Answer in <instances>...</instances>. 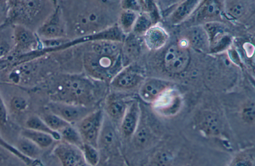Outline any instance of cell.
<instances>
[{"mask_svg": "<svg viewBox=\"0 0 255 166\" xmlns=\"http://www.w3.org/2000/svg\"><path fill=\"white\" fill-rule=\"evenodd\" d=\"M78 166H90L88 164H87L86 163H85L84 161L82 162Z\"/></svg>", "mask_w": 255, "mask_h": 166, "instance_id": "obj_42", "label": "cell"}, {"mask_svg": "<svg viewBox=\"0 0 255 166\" xmlns=\"http://www.w3.org/2000/svg\"><path fill=\"white\" fill-rule=\"evenodd\" d=\"M7 21L25 27L34 32L54 10L53 1L8 0Z\"/></svg>", "mask_w": 255, "mask_h": 166, "instance_id": "obj_1", "label": "cell"}, {"mask_svg": "<svg viewBox=\"0 0 255 166\" xmlns=\"http://www.w3.org/2000/svg\"><path fill=\"white\" fill-rule=\"evenodd\" d=\"M128 105V104L119 97L111 96L105 103V108L107 117L112 121L121 122Z\"/></svg>", "mask_w": 255, "mask_h": 166, "instance_id": "obj_14", "label": "cell"}, {"mask_svg": "<svg viewBox=\"0 0 255 166\" xmlns=\"http://www.w3.org/2000/svg\"><path fill=\"white\" fill-rule=\"evenodd\" d=\"M85 163L90 166H97L100 160L98 148L88 144L83 143L80 149Z\"/></svg>", "mask_w": 255, "mask_h": 166, "instance_id": "obj_30", "label": "cell"}, {"mask_svg": "<svg viewBox=\"0 0 255 166\" xmlns=\"http://www.w3.org/2000/svg\"><path fill=\"white\" fill-rule=\"evenodd\" d=\"M135 147L140 150L147 148L151 144L152 134L149 127L145 124L139 123L132 136Z\"/></svg>", "mask_w": 255, "mask_h": 166, "instance_id": "obj_21", "label": "cell"}, {"mask_svg": "<svg viewBox=\"0 0 255 166\" xmlns=\"http://www.w3.org/2000/svg\"><path fill=\"white\" fill-rule=\"evenodd\" d=\"M188 39L195 47L203 48L205 46L207 41V36L205 31L200 27L192 29L188 33Z\"/></svg>", "mask_w": 255, "mask_h": 166, "instance_id": "obj_31", "label": "cell"}, {"mask_svg": "<svg viewBox=\"0 0 255 166\" xmlns=\"http://www.w3.org/2000/svg\"><path fill=\"white\" fill-rule=\"evenodd\" d=\"M66 23L60 7L56 6L54 10L36 33L41 40L63 38L66 32Z\"/></svg>", "mask_w": 255, "mask_h": 166, "instance_id": "obj_7", "label": "cell"}, {"mask_svg": "<svg viewBox=\"0 0 255 166\" xmlns=\"http://www.w3.org/2000/svg\"><path fill=\"white\" fill-rule=\"evenodd\" d=\"M12 161L9 159L7 160V158L1 156L0 154V166H21V164Z\"/></svg>", "mask_w": 255, "mask_h": 166, "instance_id": "obj_40", "label": "cell"}, {"mask_svg": "<svg viewBox=\"0 0 255 166\" xmlns=\"http://www.w3.org/2000/svg\"><path fill=\"white\" fill-rule=\"evenodd\" d=\"M137 0H124L122 1V6L124 9L133 10L136 12L140 8V3Z\"/></svg>", "mask_w": 255, "mask_h": 166, "instance_id": "obj_39", "label": "cell"}, {"mask_svg": "<svg viewBox=\"0 0 255 166\" xmlns=\"http://www.w3.org/2000/svg\"><path fill=\"white\" fill-rule=\"evenodd\" d=\"M51 92L52 101L88 106L94 99V86L87 79L70 76L57 82Z\"/></svg>", "mask_w": 255, "mask_h": 166, "instance_id": "obj_3", "label": "cell"}, {"mask_svg": "<svg viewBox=\"0 0 255 166\" xmlns=\"http://www.w3.org/2000/svg\"><path fill=\"white\" fill-rule=\"evenodd\" d=\"M11 65V62L8 57L0 59V74L8 68Z\"/></svg>", "mask_w": 255, "mask_h": 166, "instance_id": "obj_41", "label": "cell"}, {"mask_svg": "<svg viewBox=\"0 0 255 166\" xmlns=\"http://www.w3.org/2000/svg\"><path fill=\"white\" fill-rule=\"evenodd\" d=\"M254 102H249L246 104L242 111V118L247 124H254L255 118Z\"/></svg>", "mask_w": 255, "mask_h": 166, "instance_id": "obj_37", "label": "cell"}, {"mask_svg": "<svg viewBox=\"0 0 255 166\" xmlns=\"http://www.w3.org/2000/svg\"><path fill=\"white\" fill-rule=\"evenodd\" d=\"M0 146L3 149L9 152L10 154L16 157L22 162H23L27 166H31L33 164L34 160L29 159L22 155L13 145L5 140L2 137L0 132Z\"/></svg>", "mask_w": 255, "mask_h": 166, "instance_id": "obj_34", "label": "cell"}, {"mask_svg": "<svg viewBox=\"0 0 255 166\" xmlns=\"http://www.w3.org/2000/svg\"><path fill=\"white\" fill-rule=\"evenodd\" d=\"M144 35L146 46L152 50L161 48L167 40L166 32L159 26H151Z\"/></svg>", "mask_w": 255, "mask_h": 166, "instance_id": "obj_16", "label": "cell"}, {"mask_svg": "<svg viewBox=\"0 0 255 166\" xmlns=\"http://www.w3.org/2000/svg\"><path fill=\"white\" fill-rule=\"evenodd\" d=\"M42 50L41 39L36 32L23 26L14 25V47L8 56L12 64L18 57Z\"/></svg>", "mask_w": 255, "mask_h": 166, "instance_id": "obj_4", "label": "cell"}, {"mask_svg": "<svg viewBox=\"0 0 255 166\" xmlns=\"http://www.w3.org/2000/svg\"><path fill=\"white\" fill-rule=\"evenodd\" d=\"M53 153L62 166H78L84 161L79 148L63 141L55 147Z\"/></svg>", "mask_w": 255, "mask_h": 166, "instance_id": "obj_9", "label": "cell"}, {"mask_svg": "<svg viewBox=\"0 0 255 166\" xmlns=\"http://www.w3.org/2000/svg\"><path fill=\"white\" fill-rule=\"evenodd\" d=\"M199 2L198 0H186L180 4L172 15V20L178 22L186 18L194 10Z\"/></svg>", "mask_w": 255, "mask_h": 166, "instance_id": "obj_28", "label": "cell"}, {"mask_svg": "<svg viewBox=\"0 0 255 166\" xmlns=\"http://www.w3.org/2000/svg\"><path fill=\"white\" fill-rule=\"evenodd\" d=\"M169 83L157 78H149L143 81L139 89V95L147 103L155 102L166 90Z\"/></svg>", "mask_w": 255, "mask_h": 166, "instance_id": "obj_10", "label": "cell"}, {"mask_svg": "<svg viewBox=\"0 0 255 166\" xmlns=\"http://www.w3.org/2000/svg\"><path fill=\"white\" fill-rule=\"evenodd\" d=\"M189 60L187 49L179 45H172L166 51L164 56V64L166 70L177 73L183 71Z\"/></svg>", "mask_w": 255, "mask_h": 166, "instance_id": "obj_8", "label": "cell"}, {"mask_svg": "<svg viewBox=\"0 0 255 166\" xmlns=\"http://www.w3.org/2000/svg\"><path fill=\"white\" fill-rule=\"evenodd\" d=\"M28 99L25 95L21 92H16L10 96L7 109L8 111L9 110L14 114L21 113L26 110L28 107Z\"/></svg>", "mask_w": 255, "mask_h": 166, "instance_id": "obj_26", "label": "cell"}, {"mask_svg": "<svg viewBox=\"0 0 255 166\" xmlns=\"http://www.w3.org/2000/svg\"><path fill=\"white\" fill-rule=\"evenodd\" d=\"M113 121L108 117L104 118L100 132L98 148H107L115 142L116 132Z\"/></svg>", "mask_w": 255, "mask_h": 166, "instance_id": "obj_17", "label": "cell"}, {"mask_svg": "<svg viewBox=\"0 0 255 166\" xmlns=\"http://www.w3.org/2000/svg\"><path fill=\"white\" fill-rule=\"evenodd\" d=\"M14 147L24 156L31 160H37L39 157L41 149L26 138L20 136Z\"/></svg>", "mask_w": 255, "mask_h": 166, "instance_id": "obj_22", "label": "cell"}, {"mask_svg": "<svg viewBox=\"0 0 255 166\" xmlns=\"http://www.w3.org/2000/svg\"><path fill=\"white\" fill-rule=\"evenodd\" d=\"M14 47V25L6 21L0 26V59L8 56Z\"/></svg>", "mask_w": 255, "mask_h": 166, "instance_id": "obj_15", "label": "cell"}, {"mask_svg": "<svg viewBox=\"0 0 255 166\" xmlns=\"http://www.w3.org/2000/svg\"><path fill=\"white\" fill-rule=\"evenodd\" d=\"M25 128L48 134L56 141L61 140L59 133L51 129L39 115L32 114L28 116L25 122Z\"/></svg>", "mask_w": 255, "mask_h": 166, "instance_id": "obj_20", "label": "cell"}, {"mask_svg": "<svg viewBox=\"0 0 255 166\" xmlns=\"http://www.w3.org/2000/svg\"><path fill=\"white\" fill-rule=\"evenodd\" d=\"M176 156L174 153L166 148L156 151L151 158V166H172Z\"/></svg>", "mask_w": 255, "mask_h": 166, "instance_id": "obj_24", "label": "cell"}, {"mask_svg": "<svg viewBox=\"0 0 255 166\" xmlns=\"http://www.w3.org/2000/svg\"><path fill=\"white\" fill-rule=\"evenodd\" d=\"M20 136L30 140L41 149L49 147L55 141L53 137L48 134L26 128L21 130Z\"/></svg>", "mask_w": 255, "mask_h": 166, "instance_id": "obj_18", "label": "cell"}, {"mask_svg": "<svg viewBox=\"0 0 255 166\" xmlns=\"http://www.w3.org/2000/svg\"><path fill=\"white\" fill-rule=\"evenodd\" d=\"M151 27V20L145 13L138 14L133 27L132 31L135 35L144 34Z\"/></svg>", "mask_w": 255, "mask_h": 166, "instance_id": "obj_32", "label": "cell"}, {"mask_svg": "<svg viewBox=\"0 0 255 166\" xmlns=\"http://www.w3.org/2000/svg\"><path fill=\"white\" fill-rule=\"evenodd\" d=\"M9 128L8 112L0 93V132H6Z\"/></svg>", "mask_w": 255, "mask_h": 166, "instance_id": "obj_36", "label": "cell"}, {"mask_svg": "<svg viewBox=\"0 0 255 166\" xmlns=\"http://www.w3.org/2000/svg\"><path fill=\"white\" fill-rule=\"evenodd\" d=\"M140 118V109L138 103L130 102L120 122L121 131L125 137H132L138 125Z\"/></svg>", "mask_w": 255, "mask_h": 166, "instance_id": "obj_11", "label": "cell"}, {"mask_svg": "<svg viewBox=\"0 0 255 166\" xmlns=\"http://www.w3.org/2000/svg\"><path fill=\"white\" fill-rule=\"evenodd\" d=\"M59 134L62 141L75 146L80 149L84 143L79 131L73 125H68L59 132Z\"/></svg>", "mask_w": 255, "mask_h": 166, "instance_id": "obj_25", "label": "cell"}, {"mask_svg": "<svg viewBox=\"0 0 255 166\" xmlns=\"http://www.w3.org/2000/svg\"><path fill=\"white\" fill-rule=\"evenodd\" d=\"M104 114L101 110H95L90 113L77 124L84 143L92 145L97 148L100 132L102 128Z\"/></svg>", "mask_w": 255, "mask_h": 166, "instance_id": "obj_5", "label": "cell"}, {"mask_svg": "<svg viewBox=\"0 0 255 166\" xmlns=\"http://www.w3.org/2000/svg\"><path fill=\"white\" fill-rule=\"evenodd\" d=\"M48 108L50 112L73 125L93 111L89 106L58 101H51Z\"/></svg>", "mask_w": 255, "mask_h": 166, "instance_id": "obj_6", "label": "cell"}, {"mask_svg": "<svg viewBox=\"0 0 255 166\" xmlns=\"http://www.w3.org/2000/svg\"><path fill=\"white\" fill-rule=\"evenodd\" d=\"M220 11V6L217 1H207L201 7L198 15L201 18H206L217 15Z\"/></svg>", "mask_w": 255, "mask_h": 166, "instance_id": "obj_33", "label": "cell"}, {"mask_svg": "<svg viewBox=\"0 0 255 166\" xmlns=\"http://www.w3.org/2000/svg\"><path fill=\"white\" fill-rule=\"evenodd\" d=\"M254 147L240 150L232 158L228 166H255Z\"/></svg>", "mask_w": 255, "mask_h": 166, "instance_id": "obj_23", "label": "cell"}, {"mask_svg": "<svg viewBox=\"0 0 255 166\" xmlns=\"http://www.w3.org/2000/svg\"><path fill=\"white\" fill-rule=\"evenodd\" d=\"M92 48L94 53L99 55L117 57L120 51L119 42L99 40L94 42Z\"/></svg>", "mask_w": 255, "mask_h": 166, "instance_id": "obj_19", "label": "cell"}, {"mask_svg": "<svg viewBox=\"0 0 255 166\" xmlns=\"http://www.w3.org/2000/svg\"><path fill=\"white\" fill-rule=\"evenodd\" d=\"M199 129L208 136H217L222 131V125L219 117L210 111L203 112L197 119Z\"/></svg>", "mask_w": 255, "mask_h": 166, "instance_id": "obj_13", "label": "cell"}, {"mask_svg": "<svg viewBox=\"0 0 255 166\" xmlns=\"http://www.w3.org/2000/svg\"><path fill=\"white\" fill-rule=\"evenodd\" d=\"M138 15L137 12L124 9L119 19V27L123 33H128L132 31Z\"/></svg>", "mask_w": 255, "mask_h": 166, "instance_id": "obj_27", "label": "cell"}, {"mask_svg": "<svg viewBox=\"0 0 255 166\" xmlns=\"http://www.w3.org/2000/svg\"><path fill=\"white\" fill-rule=\"evenodd\" d=\"M7 0H0V26L7 21Z\"/></svg>", "mask_w": 255, "mask_h": 166, "instance_id": "obj_38", "label": "cell"}, {"mask_svg": "<svg viewBox=\"0 0 255 166\" xmlns=\"http://www.w3.org/2000/svg\"><path fill=\"white\" fill-rule=\"evenodd\" d=\"M84 3L80 5L72 15L71 24L75 32L84 35L101 32L112 24L110 13L99 1Z\"/></svg>", "mask_w": 255, "mask_h": 166, "instance_id": "obj_2", "label": "cell"}, {"mask_svg": "<svg viewBox=\"0 0 255 166\" xmlns=\"http://www.w3.org/2000/svg\"><path fill=\"white\" fill-rule=\"evenodd\" d=\"M183 166H192L191 165H190V164H187V165H184Z\"/></svg>", "mask_w": 255, "mask_h": 166, "instance_id": "obj_43", "label": "cell"}, {"mask_svg": "<svg viewBox=\"0 0 255 166\" xmlns=\"http://www.w3.org/2000/svg\"><path fill=\"white\" fill-rule=\"evenodd\" d=\"M226 8L229 14L236 18L242 16L245 12V5L241 1H228Z\"/></svg>", "mask_w": 255, "mask_h": 166, "instance_id": "obj_35", "label": "cell"}, {"mask_svg": "<svg viewBox=\"0 0 255 166\" xmlns=\"http://www.w3.org/2000/svg\"><path fill=\"white\" fill-rule=\"evenodd\" d=\"M40 116L51 129L58 133L65 127L71 124L50 111L43 113Z\"/></svg>", "mask_w": 255, "mask_h": 166, "instance_id": "obj_29", "label": "cell"}, {"mask_svg": "<svg viewBox=\"0 0 255 166\" xmlns=\"http://www.w3.org/2000/svg\"><path fill=\"white\" fill-rule=\"evenodd\" d=\"M142 80L141 75L127 67L119 71L111 80V85L120 90H129L136 87Z\"/></svg>", "mask_w": 255, "mask_h": 166, "instance_id": "obj_12", "label": "cell"}]
</instances>
